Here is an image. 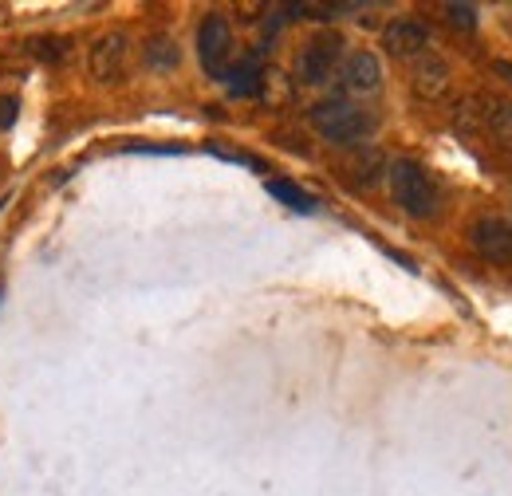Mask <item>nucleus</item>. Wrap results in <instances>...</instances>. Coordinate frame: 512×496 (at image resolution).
I'll use <instances>...</instances> for the list:
<instances>
[{"label": "nucleus", "mask_w": 512, "mask_h": 496, "mask_svg": "<svg viewBox=\"0 0 512 496\" xmlns=\"http://www.w3.org/2000/svg\"><path fill=\"white\" fill-rule=\"evenodd\" d=\"M308 123H312V130L320 138L335 142V146H363V138L375 130V119L363 107L347 103V99H323V103H316L308 111Z\"/></svg>", "instance_id": "obj_1"}, {"label": "nucleus", "mask_w": 512, "mask_h": 496, "mask_svg": "<svg viewBox=\"0 0 512 496\" xmlns=\"http://www.w3.org/2000/svg\"><path fill=\"white\" fill-rule=\"evenodd\" d=\"M386 182H390V197H394V205L402 213H410V217H434V209H438V186H434V178L418 162L398 158L386 170Z\"/></svg>", "instance_id": "obj_2"}, {"label": "nucleus", "mask_w": 512, "mask_h": 496, "mask_svg": "<svg viewBox=\"0 0 512 496\" xmlns=\"http://www.w3.org/2000/svg\"><path fill=\"white\" fill-rule=\"evenodd\" d=\"M339 63H343V36H335V32L312 36L296 56V79L308 87H320L339 71Z\"/></svg>", "instance_id": "obj_3"}, {"label": "nucleus", "mask_w": 512, "mask_h": 496, "mask_svg": "<svg viewBox=\"0 0 512 496\" xmlns=\"http://www.w3.org/2000/svg\"><path fill=\"white\" fill-rule=\"evenodd\" d=\"M197 56L201 67L213 75V79H225L229 75V56H233V28L225 16H205L201 28H197Z\"/></svg>", "instance_id": "obj_4"}, {"label": "nucleus", "mask_w": 512, "mask_h": 496, "mask_svg": "<svg viewBox=\"0 0 512 496\" xmlns=\"http://www.w3.org/2000/svg\"><path fill=\"white\" fill-rule=\"evenodd\" d=\"M127 56H130L127 32H103V36H95V44H91V52H87L91 79H99V83H115V79H123Z\"/></svg>", "instance_id": "obj_5"}, {"label": "nucleus", "mask_w": 512, "mask_h": 496, "mask_svg": "<svg viewBox=\"0 0 512 496\" xmlns=\"http://www.w3.org/2000/svg\"><path fill=\"white\" fill-rule=\"evenodd\" d=\"M383 48L394 60H418L430 48V28L414 16H398L383 28Z\"/></svg>", "instance_id": "obj_6"}, {"label": "nucleus", "mask_w": 512, "mask_h": 496, "mask_svg": "<svg viewBox=\"0 0 512 496\" xmlns=\"http://www.w3.org/2000/svg\"><path fill=\"white\" fill-rule=\"evenodd\" d=\"M469 241H473L481 260L501 264V268L512 264V221H505V217H481L469 229Z\"/></svg>", "instance_id": "obj_7"}, {"label": "nucleus", "mask_w": 512, "mask_h": 496, "mask_svg": "<svg viewBox=\"0 0 512 496\" xmlns=\"http://www.w3.org/2000/svg\"><path fill=\"white\" fill-rule=\"evenodd\" d=\"M339 83L347 95H375L383 87V63L375 52H351L339 63Z\"/></svg>", "instance_id": "obj_8"}, {"label": "nucleus", "mask_w": 512, "mask_h": 496, "mask_svg": "<svg viewBox=\"0 0 512 496\" xmlns=\"http://www.w3.org/2000/svg\"><path fill=\"white\" fill-rule=\"evenodd\" d=\"M449 63L442 56H434V52H426V56H418L414 60V71H410V87H414V95L422 99V103H438V99H446L449 95Z\"/></svg>", "instance_id": "obj_9"}, {"label": "nucleus", "mask_w": 512, "mask_h": 496, "mask_svg": "<svg viewBox=\"0 0 512 496\" xmlns=\"http://www.w3.org/2000/svg\"><path fill=\"white\" fill-rule=\"evenodd\" d=\"M386 170H390V162H386V154L379 146H351L347 158H343V178L359 189L379 186L386 178Z\"/></svg>", "instance_id": "obj_10"}, {"label": "nucleus", "mask_w": 512, "mask_h": 496, "mask_svg": "<svg viewBox=\"0 0 512 496\" xmlns=\"http://www.w3.org/2000/svg\"><path fill=\"white\" fill-rule=\"evenodd\" d=\"M481 99V134L493 138L497 150L512 154V103L497 95H477Z\"/></svg>", "instance_id": "obj_11"}, {"label": "nucleus", "mask_w": 512, "mask_h": 496, "mask_svg": "<svg viewBox=\"0 0 512 496\" xmlns=\"http://www.w3.org/2000/svg\"><path fill=\"white\" fill-rule=\"evenodd\" d=\"M142 60H146V67H154V71H174L178 67V44H174V36H166V32L150 36L142 44Z\"/></svg>", "instance_id": "obj_12"}, {"label": "nucleus", "mask_w": 512, "mask_h": 496, "mask_svg": "<svg viewBox=\"0 0 512 496\" xmlns=\"http://www.w3.org/2000/svg\"><path fill=\"white\" fill-rule=\"evenodd\" d=\"M225 79H229L233 95H256V91H260V79H264L260 60H256V56H245L237 67H229V75H225Z\"/></svg>", "instance_id": "obj_13"}, {"label": "nucleus", "mask_w": 512, "mask_h": 496, "mask_svg": "<svg viewBox=\"0 0 512 496\" xmlns=\"http://www.w3.org/2000/svg\"><path fill=\"white\" fill-rule=\"evenodd\" d=\"M268 193H272L276 201H284L288 209H296V213H312V209H316V197L304 193L300 186H292V182H268Z\"/></svg>", "instance_id": "obj_14"}, {"label": "nucleus", "mask_w": 512, "mask_h": 496, "mask_svg": "<svg viewBox=\"0 0 512 496\" xmlns=\"http://www.w3.org/2000/svg\"><path fill=\"white\" fill-rule=\"evenodd\" d=\"M446 20L457 28V32H473L477 28V8L473 4H442Z\"/></svg>", "instance_id": "obj_15"}, {"label": "nucleus", "mask_w": 512, "mask_h": 496, "mask_svg": "<svg viewBox=\"0 0 512 496\" xmlns=\"http://www.w3.org/2000/svg\"><path fill=\"white\" fill-rule=\"evenodd\" d=\"M36 56L48 63H60L67 56V40L60 36H48V40H36Z\"/></svg>", "instance_id": "obj_16"}, {"label": "nucleus", "mask_w": 512, "mask_h": 496, "mask_svg": "<svg viewBox=\"0 0 512 496\" xmlns=\"http://www.w3.org/2000/svg\"><path fill=\"white\" fill-rule=\"evenodd\" d=\"M16 115H20L16 95H4V99H0V130H8V126L16 123Z\"/></svg>", "instance_id": "obj_17"}, {"label": "nucleus", "mask_w": 512, "mask_h": 496, "mask_svg": "<svg viewBox=\"0 0 512 496\" xmlns=\"http://www.w3.org/2000/svg\"><path fill=\"white\" fill-rule=\"evenodd\" d=\"M493 71H497V75H505V79H512V63L509 60H497V63H493Z\"/></svg>", "instance_id": "obj_18"}]
</instances>
